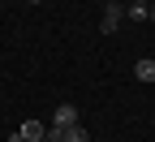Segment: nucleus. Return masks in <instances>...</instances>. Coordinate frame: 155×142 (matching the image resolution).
I'll use <instances>...</instances> for the list:
<instances>
[{"label": "nucleus", "instance_id": "obj_1", "mask_svg": "<svg viewBox=\"0 0 155 142\" xmlns=\"http://www.w3.org/2000/svg\"><path fill=\"white\" fill-rule=\"evenodd\" d=\"M17 134H22V142H43L48 125H43V121H22V129H17Z\"/></svg>", "mask_w": 155, "mask_h": 142}, {"label": "nucleus", "instance_id": "obj_2", "mask_svg": "<svg viewBox=\"0 0 155 142\" xmlns=\"http://www.w3.org/2000/svg\"><path fill=\"white\" fill-rule=\"evenodd\" d=\"M134 78H138V82H155V56H142L138 65H134Z\"/></svg>", "mask_w": 155, "mask_h": 142}, {"label": "nucleus", "instance_id": "obj_6", "mask_svg": "<svg viewBox=\"0 0 155 142\" xmlns=\"http://www.w3.org/2000/svg\"><path fill=\"white\" fill-rule=\"evenodd\" d=\"M125 13H129V17H134V22H147V5H129V9H125Z\"/></svg>", "mask_w": 155, "mask_h": 142}, {"label": "nucleus", "instance_id": "obj_8", "mask_svg": "<svg viewBox=\"0 0 155 142\" xmlns=\"http://www.w3.org/2000/svg\"><path fill=\"white\" fill-rule=\"evenodd\" d=\"M26 5H43V0H26Z\"/></svg>", "mask_w": 155, "mask_h": 142}, {"label": "nucleus", "instance_id": "obj_10", "mask_svg": "<svg viewBox=\"0 0 155 142\" xmlns=\"http://www.w3.org/2000/svg\"><path fill=\"white\" fill-rule=\"evenodd\" d=\"M151 22H155V5H151Z\"/></svg>", "mask_w": 155, "mask_h": 142}, {"label": "nucleus", "instance_id": "obj_7", "mask_svg": "<svg viewBox=\"0 0 155 142\" xmlns=\"http://www.w3.org/2000/svg\"><path fill=\"white\" fill-rule=\"evenodd\" d=\"M43 142H65V129H61V125H52V129L43 134Z\"/></svg>", "mask_w": 155, "mask_h": 142}, {"label": "nucleus", "instance_id": "obj_4", "mask_svg": "<svg viewBox=\"0 0 155 142\" xmlns=\"http://www.w3.org/2000/svg\"><path fill=\"white\" fill-rule=\"evenodd\" d=\"M56 125H61V129H69V125H78V108H69V104H61V108H56Z\"/></svg>", "mask_w": 155, "mask_h": 142}, {"label": "nucleus", "instance_id": "obj_3", "mask_svg": "<svg viewBox=\"0 0 155 142\" xmlns=\"http://www.w3.org/2000/svg\"><path fill=\"white\" fill-rule=\"evenodd\" d=\"M121 17H125V9H121V5H108V9H104V30L112 35L116 26H121Z\"/></svg>", "mask_w": 155, "mask_h": 142}, {"label": "nucleus", "instance_id": "obj_5", "mask_svg": "<svg viewBox=\"0 0 155 142\" xmlns=\"http://www.w3.org/2000/svg\"><path fill=\"white\" fill-rule=\"evenodd\" d=\"M65 142H91V134L82 129V121H78V125H69V129H65Z\"/></svg>", "mask_w": 155, "mask_h": 142}, {"label": "nucleus", "instance_id": "obj_9", "mask_svg": "<svg viewBox=\"0 0 155 142\" xmlns=\"http://www.w3.org/2000/svg\"><path fill=\"white\" fill-rule=\"evenodd\" d=\"M129 5H147V0H129Z\"/></svg>", "mask_w": 155, "mask_h": 142}]
</instances>
